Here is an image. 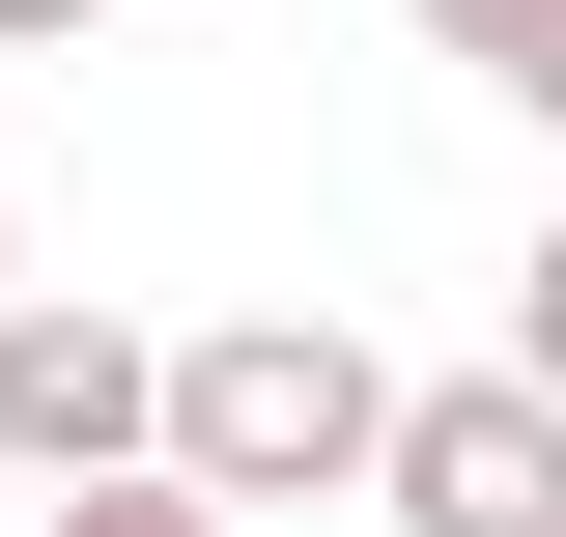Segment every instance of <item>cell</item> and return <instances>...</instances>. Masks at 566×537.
<instances>
[{"instance_id": "7", "label": "cell", "mask_w": 566, "mask_h": 537, "mask_svg": "<svg viewBox=\"0 0 566 537\" xmlns=\"http://www.w3.org/2000/svg\"><path fill=\"white\" fill-rule=\"evenodd\" d=\"M57 29H114V0H0V57H57Z\"/></svg>"}, {"instance_id": "2", "label": "cell", "mask_w": 566, "mask_h": 537, "mask_svg": "<svg viewBox=\"0 0 566 537\" xmlns=\"http://www.w3.org/2000/svg\"><path fill=\"white\" fill-rule=\"evenodd\" d=\"M368 509L397 537H566V397L538 368H424V397L368 424Z\"/></svg>"}, {"instance_id": "1", "label": "cell", "mask_w": 566, "mask_h": 537, "mask_svg": "<svg viewBox=\"0 0 566 537\" xmlns=\"http://www.w3.org/2000/svg\"><path fill=\"white\" fill-rule=\"evenodd\" d=\"M368 424H397V368H368L340 312H199V339H170V397H142V453L199 481V509H340Z\"/></svg>"}, {"instance_id": "4", "label": "cell", "mask_w": 566, "mask_h": 537, "mask_svg": "<svg viewBox=\"0 0 566 537\" xmlns=\"http://www.w3.org/2000/svg\"><path fill=\"white\" fill-rule=\"evenodd\" d=\"M424 57H482L510 114H566V0H424Z\"/></svg>"}, {"instance_id": "6", "label": "cell", "mask_w": 566, "mask_h": 537, "mask_svg": "<svg viewBox=\"0 0 566 537\" xmlns=\"http://www.w3.org/2000/svg\"><path fill=\"white\" fill-rule=\"evenodd\" d=\"M510 368H538V397H566V227H538V283H510Z\"/></svg>"}, {"instance_id": "3", "label": "cell", "mask_w": 566, "mask_h": 537, "mask_svg": "<svg viewBox=\"0 0 566 537\" xmlns=\"http://www.w3.org/2000/svg\"><path fill=\"white\" fill-rule=\"evenodd\" d=\"M142 397H170V339H142V312L0 283V453H29V481H114V453H142Z\"/></svg>"}, {"instance_id": "5", "label": "cell", "mask_w": 566, "mask_h": 537, "mask_svg": "<svg viewBox=\"0 0 566 537\" xmlns=\"http://www.w3.org/2000/svg\"><path fill=\"white\" fill-rule=\"evenodd\" d=\"M29 537H227V509H199V481H170V453H114V481H57V509H29Z\"/></svg>"}]
</instances>
